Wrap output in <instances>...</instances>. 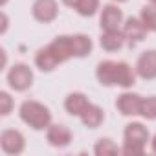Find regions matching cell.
Returning <instances> with one entry per match:
<instances>
[{
  "instance_id": "9a60e30c",
  "label": "cell",
  "mask_w": 156,
  "mask_h": 156,
  "mask_svg": "<svg viewBox=\"0 0 156 156\" xmlns=\"http://www.w3.org/2000/svg\"><path fill=\"white\" fill-rule=\"evenodd\" d=\"M81 118V121H83V125L85 127H88V129H98L101 123H103V119H105V114H103V108L101 107H98V105H88V108L79 116Z\"/></svg>"
},
{
  "instance_id": "cb8c5ba5",
  "label": "cell",
  "mask_w": 156,
  "mask_h": 156,
  "mask_svg": "<svg viewBox=\"0 0 156 156\" xmlns=\"http://www.w3.org/2000/svg\"><path fill=\"white\" fill-rule=\"evenodd\" d=\"M62 4H64V6H68V8H75L77 0H62Z\"/></svg>"
},
{
  "instance_id": "d6986e66",
  "label": "cell",
  "mask_w": 156,
  "mask_h": 156,
  "mask_svg": "<svg viewBox=\"0 0 156 156\" xmlns=\"http://www.w3.org/2000/svg\"><path fill=\"white\" fill-rule=\"evenodd\" d=\"M140 20L147 28V31H156V4L154 6H145L140 13Z\"/></svg>"
},
{
  "instance_id": "4fadbf2b",
  "label": "cell",
  "mask_w": 156,
  "mask_h": 156,
  "mask_svg": "<svg viewBox=\"0 0 156 156\" xmlns=\"http://www.w3.org/2000/svg\"><path fill=\"white\" fill-rule=\"evenodd\" d=\"M88 105H90L88 98H87L85 94H81V92L70 94V96L66 98V101H64V108H66V112L72 114V116H81V114L88 108Z\"/></svg>"
},
{
  "instance_id": "6da1fadb",
  "label": "cell",
  "mask_w": 156,
  "mask_h": 156,
  "mask_svg": "<svg viewBox=\"0 0 156 156\" xmlns=\"http://www.w3.org/2000/svg\"><path fill=\"white\" fill-rule=\"evenodd\" d=\"M98 81L103 87H123L129 88L136 83V75L130 70L127 62H114V61H103L98 64L96 70Z\"/></svg>"
},
{
  "instance_id": "d4e9b609",
  "label": "cell",
  "mask_w": 156,
  "mask_h": 156,
  "mask_svg": "<svg viewBox=\"0 0 156 156\" xmlns=\"http://www.w3.org/2000/svg\"><path fill=\"white\" fill-rule=\"evenodd\" d=\"M152 152H154V154H156V136H154V138H152Z\"/></svg>"
},
{
  "instance_id": "8fae6325",
  "label": "cell",
  "mask_w": 156,
  "mask_h": 156,
  "mask_svg": "<svg viewBox=\"0 0 156 156\" xmlns=\"http://www.w3.org/2000/svg\"><path fill=\"white\" fill-rule=\"evenodd\" d=\"M0 145L8 154H20L24 151V136L19 130H4L0 136Z\"/></svg>"
},
{
  "instance_id": "30bf717a",
  "label": "cell",
  "mask_w": 156,
  "mask_h": 156,
  "mask_svg": "<svg viewBox=\"0 0 156 156\" xmlns=\"http://www.w3.org/2000/svg\"><path fill=\"white\" fill-rule=\"evenodd\" d=\"M123 20V13L118 6H105L103 11H101V19H99V24H101V30L105 31H114V30H119V24Z\"/></svg>"
},
{
  "instance_id": "5bb4252c",
  "label": "cell",
  "mask_w": 156,
  "mask_h": 156,
  "mask_svg": "<svg viewBox=\"0 0 156 156\" xmlns=\"http://www.w3.org/2000/svg\"><path fill=\"white\" fill-rule=\"evenodd\" d=\"M99 42H101V48H103V50H107V51H118V50H121L123 44H125V35H123V31H119V30L105 31V33L101 35Z\"/></svg>"
},
{
  "instance_id": "4316f807",
  "label": "cell",
  "mask_w": 156,
  "mask_h": 156,
  "mask_svg": "<svg viewBox=\"0 0 156 156\" xmlns=\"http://www.w3.org/2000/svg\"><path fill=\"white\" fill-rule=\"evenodd\" d=\"M116 2H125V0H116Z\"/></svg>"
},
{
  "instance_id": "7a4b0ae2",
  "label": "cell",
  "mask_w": 156,
  "mask_h": 156,
  "mask_svg": "<svg viewBox=\"0 0 156 156\" xmlns=\"http://www.w3.org/2000/svg\"><path fill=\"white\" fill-rule=\"evenodd\" d=\"M20 118L26 125L35 130L48 129L51 123V112L39 101H24L20 105Z\"/></svg>"
},
{
  "instance_id": "7402d4cb",
  "label": "cell",
  "mask_w": 156,
  "mask_h": 156,
  "mask_svg": "<svg viewBox=\"0 0 156 156\" xmlns=\"http://www.w3.org/2000/svg\"><path fill=\"white\" fill-rule=\"evenodd\" d=\"M11 107H13V99L8 92H0V114L2 116H8L11 112Z\"/></svg>"
},
{
  "instance_id": "2e32d148",
  "label": "cell",
  "mask_w": 156,
  "mask_h": 156,
  "mask_svg": "<svg viewBox=\"0 0 156 156\" xmlns=\"http://www.w3.org/2000/svg\"><path fill=\"white\" fill-rule=\"evenodd\" d=\"M35 64H37L39 70H42V72H51V70L59 64V61H57V57L51 53V50L46 46V48H41V50L37 51V55H35Z\"/></svg>"
},
{
  "instance_id": "ac0fdd59",
  "label": "cell",
  "mask_w": 156,
  "mask_h": 156,
  "mask_svg": "<svg viewBox=\"0 0 156 156\" xmlns=\"http://www.w3.org/2000/svg\"><path fill=\"white\" fill-rule=\"evenodd\" d=\"M73 48L75 57H87L92 51V41L87 35H73Z\"/></svg>"
},
{
  "instance_id": "52a82bcc",
  "label": "cell",
  "mask_w": 156,
  "mask_h": 156,
  "mask_svg": "<svg viewBox=\"0 0 156 156\" xmlns=\"http://www.w3.org/2000/svg\"><path fill=\"white\" fill-rule=\"evenodd\" d=\"M136 73L141 79H156V51L149 50L143 51L136 62Z\"/></svg>"
},
{
  "instance_id": "ffe728a7",
  "label": "cell",
  "mask_w": 156,
  "mask_h": 156,
  "mask_svg": "<svg viewBox=\"0 0 156 156\" xmlns=\"http://www.w3.org/2000/svg\"><path fill=\"white\" fill-rule=\"evenodd\" d=\"M99 8V0H77V4H75V11L83 15V17H92Z\"/></svg>"
},
{
  "instance_id": "3957f363",
  "label": "cell",
  "mask_w": 156,
  "mask_h": 156,
  "mask_svg": "<svg viewBox=\"0 0 156 156\" xmlns=\"http://www.w3.org/2000/svg\"><path fill=\"white\" fill-rule=\"evenodd\" d=\"M147 141H149V130L138 121L129 123L125 129V145L121 152L125 156H141Z\"/></svg>"
},
{
  "instance_id": "ba28073f",
  "label": "cell",
  "mask_w": 156,
  "mask_h": 156,
  "mask_svg": "<svg viewBox=\"0 0 156 156\" xmlns=\"http://www.w3.org/2000/svg\"><path fill=\"white\" fill-rule=\"evenodd\" d=\"M145 33H147V28L143 26V22L140 19H134V17H129L125 20V26H123V35H125V41L129 42V46H136L138 42H141L145 39Z\"/></svg>"
},
{
  "instance_id": "7c38bea8",
  "label": "cell",
  "mask_w": 156,
  "mask_h": 156,
  "mask_svg": "<svg viewBox=\"0 0 156 156\" xmlns=\"http://www.w3.org/2000/svg\"><path fill=\"white\" fill-rule=\"evenodd\" d=\"M46 138H48V143L53 147H68L72 141V132L64 125H50Z\"/></svg>"
},
{
  "instance_id": "9c48e42d",
  "label": "cell",
  "mask_w": 156,
  "mask_h": 156,
  "mask_svg": "<svg viewBox=\"0 0 156 156\" xmlns=\"http://www.w3.org/2000/svg\"><path fill=\"white\" fill-rule=\"evenodd\" d=\"M31 11H33V17H35L39 22L48 24V22L55 20L59 8H57V2H55V0H35Z\"/></svg>"
},
{
  "instance_id": "484cf974",
  "label": "cell",
  "mask_w": 156,
  "mask_h": 156,
  "mask_svg": "<svg viewBox=\"0 0 156 156\" xmlns=\"http://www.w3.org/2000/svg\"><path fill=\"white\" fill-rule=\"evenodd\" d=\"M6 2H8V0H0V4H2V6H4V4H6Z\"/></svg>"
},
{
  "instance_id": "e0dca14e",
  "label": "cell",
  "mask_w": 156,
  "mask_h": 156,
  "mask_svg": "<svg viewBox=\"0 0 156 156\" xmlns=\"http://www.w3.org/2000/svg\"><path fill=\"white\" fill-rule=\"evenodd\" d=\"M94 152H96L98 156H114V154H119V152H121V149H119L112 140L103 138V140H99V141L96 143Z\"/></svg>"
},
{
  "instance_id": "277c9868",
  "label": "cell",
  "mask_w": 156,
  "mask_h": 156,
  "mask_svg": "<svg viewBox=\"0 0 156 156\" xmlns=\"http://www.w3.org/2000/svg\"><path fill=\"white\" fill-rule=\"evenodd\" d=\"M8 83L13 90L17 92H22V90H28L33 83V72L30 70V66L26 64H15L9 72H8Z\"/></svg>"
},
{
  "instance_id": "8992f818",
  "label": "cell",
  "mask_w": 156,
  "mask_h": 156,
  "mask_svg": "<svg viewBox=\"0 0 156 156\" xmlns=\"http://www.w3.org/2000/svg\"><path fill=\"white\" fill-rule=\"evenodd\" d=\"M141 101L143 98L138 94H130L125 92L116 99V108L123 114V116H138L141 112Z\"/></svg>"
},
{
  "instance_id": "44dd1931",
  "label": "cell",
  "mask_w": 156,
  "mask_h": 156,
  "mask_svg": "<svg viewBox=\"0 0 156 156\" xmlns=\"http://www.w3.org/2000/svg\"><path fill=\"white\" fill-rule=\"evenodd\" d=\"M140 114L145 119H156V96L143 98V101H141V112Z\"/></svg>"
},
{
  "instance_id": "603a6c76",
  "label": "cell",
  "mask_w": 156,
  "mask_h": 156,
  "mask_svg": "<svg viewBox=\"0 0 156 156\" xmlns=\"http://www.w3.org/2000/svg\"><path fill=\"white\" fill-rule=\"evenodd\" d=\"M6 30H8V17H6V15H2V30H0V31L6 33Z\"/></svg>"
},
{
  "instance_id": "83f0119b",
  "label": "cell",
  "mask_w": 156,
  "mask_h": 156,
  "mask_svg": "<svg viewBox=\"0 0 156 156\" xmlns=\"http://www.w3.org/2000/svg\"><path fill=\"white\" fill-rule=\"evenodd\" d=\"M151 2H152V4H156V0H151Z\"/></svg>"
},
{
  "instance_id": "5b68a950",
  "label": "cell",
  "mask_w": 156,
  "mask_h": 156,
  "mask_svg": "<svg viewBox=\"0 0 156 156\" xmlns=\"http://www.w3.org/2000/svg\"><path fill=\"white\" fill-rule=\"evenodd\" d=\"M48 48L51 50V53L57 57L59 64L68 61L70 57H75V48H73V35H62L57 37L53 42L48 44Z\"/></svg>"
}]
</instances>
